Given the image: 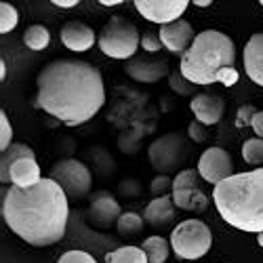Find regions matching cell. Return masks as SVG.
Here are the masks:
<instances>
[{
    "label": "cell",
    "instance_id": "obj_1",
    "mask_svg": "<svg viewBox=\"0 0 263 263\" xmlns=\"http://www.w3.org/2000/svg\"><path fill=\"white\" fill-rule=\"evenodd\" d=\"M103 103V76L89 61L55 59L36 76L34 105L65 126H78L93 120Z\"/></svg>",
    "mask_w": 263,
    "mask_h": 263
},
{
    "label": "cell",
    "instance_id": "obj_2",
    "mask_svg": "<svg viewBox=\"0 0 263 263\" xmlns=\"http://www.w3.org/2000/svg\"><path fill=\"white\" fill-rule=\"evenodd\" d=\"M3 219L7 228L32 247H51L65 236L70 219V198L51 177L30 190L11 185L3 196Z\"/></svg>",
    "mask_w": 263,
    "mask_h": 263
},
{
    "label": "cell",
    "instance_id": "obj_3",
    "mask_svg": "<svg viewBox=\"0 0 263 263\" xmlns=\"http://www.w3.org/2000/svg\"><path fill=\"white\" fill-rule=\"evenodd\" d=\"M181 74L196 86L221 82L234 86L238 82L236 45L219 30H204L196 34L192 47L181 55Z\"/></svg>",
    "mask_w": 263,
    "mask_h": 263
},
{
    "label": "cell",
    "instance_id": "obj_4",
    "mask_svg": "<svg viewBox=\"0 0 263 263\" xmlns=\"http://www.w3.org/2000/svg\"><path fill=\"white\" fill-rule=\"evenodd\" d=\"M221 219L247 234H263V166L236 173L213 190Z\"/></svg>",
    "mask_w": 263,
    "mask_h": 263
},
{
    "label": "cell",
    "instance_id": "obj_5",
    "mask_svg": "<svg viewBox=\"0 0 263 263\" xmlns=\"http://www.w3.org/2000/svg\"><path fill=\"white\" fill-rule=\"evenodd\" d=\"M97 45L103 55L112 59H133L141 45V38L133 21L122 15H114L101 28L97 36Z\"/></svg>",
    "mask_w": 263,
    "mask_h": 263
},
{
    "label": "cell",
    "instance_id": "obj_6",
    "mask_svg": "<svg viewBox=\"0 0 263 263\" xmlns=\"http://www.w3.org/2000/svg\"><path fill=\"white\" fill-rule=\"evenodd\" d=\"M213 247V234L200 219H185L171 232V249L183 261L204 257Z\"/></svg>",
    "mask_w": 263,
    "mask_h": 263
},
{
    "label": "cell",
    "instance_id": "obj_7",
    "mask_svg": "<svg viewBox=\"0 0 263 263\" xmlns=\"http://www.w3.org/2000/svg\"><path fill=\"white\" fill-rule=\"evenodd\" d=\"M190 154V141L181 133H166L149 143L147 156L152 168H156L160 175L177 171Z\"/></svg>",
    "mask_w": 263,
    "mask_h": 263
},
{
    "label": "cell",
    "instance_id": "obj_8",
    "mask_svg": "<svg viewBox=\"0 0 263 263\" xmlns=\"http://www.w3.org/2000/svg\"><path fill=\"white\" fill-rule=\"evenodd\" d=\"M49 177L55 183H59L65 196L72 200H82L84 196H89L93 187V177L89 166L74 158H63L55 162L49 171Z\"/></svg>",
    "mask_w": 263,
    "mask_h": 263
},
{
    "label": "cell",
    "instance_id": "obj_9",
    "mask_svg": "<svg viewBox=\"0 0 263 263\" xmlns=\"http://www.w3.org/2000/svg\"><path fill=\"white\" fill-rule=\"evenodd\" d=\"M200 173L198 168H183L177 173L173 181V202L181 211H194L204 213L211 204V198L198 185Z\"/></svg>",
    "mask_w": 263,
    "mask_h": 263
},
{
    "label": "cell",
    "instance_id": "obj_10",
    "mask_svg": "<svg viewBox=\"0 0 263 263\" xmlns=\"http://www.w3.org/2000/svg\"><path fill=\"white\" fill-rule=\"evenodd\" d=\"M198 173L202 181L215 187L219 183H223L226 179H230L232 175H236L230 152H226L223 147H206L198 160Z\"/></svg>",
    "mask_w": 263,
    "mask_h": 263
},
{
    "label": "cell",
    "instance_id": "obj_11",
    "mask_svg": "<svg viewBox=\"0 0 263 263\" xmlns=\"http://www.w3.org/2000/svg\"><path fill=\"white\" fill-rule=\"evenodd\" d=\"M187 7V0H135V9L139 15L158 26L179 21Z\"/></svg>",
    "mask_w": 263,
    "mask_h": 263
},
{
    "label": "cell",
    "instance_id": "obj_12",
    "mask_svg": "<svg viewBox=\"0 0 263 263\" xmlns=\"http://www.w3.org/2000/svg\"><path fill=\"white\" fill-rule=\"evenodd\" d=\"M158 36H160V42H162V47L166 51L179 53V55H183L192 47V42L196 38L192 24H190V21H185V19H179V21H173V24L160 26Z\"/></svg>",
    "mask_w": 263,
    "mask_h": 263
},
{
    "label": "cell",
    "instance_id": "obj_13",
    "mask_svg": "<svg viewBox=\"0 0 263 263\" xmlns=\"http://www.w3.org/2000/svg\"><path fill=\"white\" fill-rule=\"evenodd\" d=\"M120 219V204L114 196L107 192H97L91 196V209H89V221L97 230H107L112 223H118Z\"/></svg>",
    "mask_w": 263,
    "mask_h": 263
},
{
    "label": "cell",
    "instance_id": "obj_14",
    "mask_svg": "<svg viewBox=\"0 0 263 263\" xmlns=\"http://www.w3.org/2000/svg\"><path fill=\"white\" fill-rule=\"evenodd\" d=\"M192 114L196 120L202 122L204 126H213L226 114V101L221 95H213V93H198L194 95L190 101Z\"/></svg>",
    "mask_w": 263,
    "mask_h": 263
},
{
    "label": "cell",
    "instance_id": "obj_15",
    "mask_svg": "<svg viewBox=\"0 0 263 263\" xmlns=\"http://www.w3.org/2000/svg\"><path fill=\"white\" fill-rule=\"evenodd\" d=\"M124 70H126V74L133 80L145 82V84H152V82H158L162 78H168V74H171L166 61H162V59H143V57L128 59L126 65H124Z\"/></svg>",
    "mask_w": 263,
    "mask_h": 263
},
{
    "label": "cell",
    "instance_id": "obj_16",
    "mask_svg": "<svg viewBox=\"0 0 263 263\" xmlns=\"http://www.w3.org/2000/svg\"><path fill=\"white\" fill-rule=\"evenodd\" d=\"M61 42L65 49L74 53H84L97 42V36L91 26L82 24V21H70L61 28Z\"/></svg>",
    "mask_w": 263,
    "mask_h": 263
},
{
    "label": "cell",
    "instance_id": "obj_17",
    "mask_svg": "<svg viewBox=\"0 0 263 263\" xmlns=\"http://www.w3.org/2000/svg\"><path fill=\"white\" fill-rule=\"evenodd\" d=\"M242 59H245V72L247 76L263 86V32L259 34H253L245 47V53H242Z\"/></svg>",
    "mask_w": 263,
    "mask_h": 263
},
{
    "label": "cell",
    "instance_id": "obj_18",
    "mask_svg": "<svg viewBox=\"0 0 263 263\" xmlns=\"http://www.w3.org/2000/svg\"><path fill=\"white\" fill-rule=\"evenodd\" d=\"M177 206H175L173 198L171 196H160V198H154L143 211V219L145 223L154 226V228H164L168 223H173L175 215H177V211H175Z\"/></svg>",
    "mask_w": 263,
    "mask_h": 263
},
{
    "label": "cell",
    "instance_id": "obj_19",
    "mask_svg": "<svg viewBox=\"0 0 263 263\" xmlns=\"http://www.w3.org/2000/svg\"><path fill=\"white\" fill-rule=\"evenodd\" d=\"M42 181L40 177V166L36 158H21L11 166V185L30 190Z\"/></svg>",
    "mask_w": 263,
    "mask_h": 263
},
{
    "label": "cell",
    "instance_id": "obj_20",
    "mask_svg": "<svg viewBox=\"0 0 263 263\" xmlns=\"http://www.w3.org/2000/svg\"><path fill=\"white\" fill-rule=\"evenodd\" d=\"M21 158H36L34 149L26 143H13L0 158V181L11 183V166Z\"/></svg>",
    "mask_w": 263,
    "mask_h": 263
},
{
    "label": "cell",
    "instance_id": "obj_21",
    "mask_svg": "<svg viewBox=\"0 0 263 263\" xmlns=\"http://www.w3.org/2000/svg\"><path fill=\"white\" fill-rule=\"evenodd\" d=\"M141 249L147 255L149 263H166V259L171 255V240H166L162 236H149L143 240Z\"/></svg>",
    "mask_w": 263,
    "mask_h": 263
},
{
    "label": "cell",
    "instance_id": "obj_22",
    "mask_svg": "<svg viewBox=\"0 0 263 263\" xmlns=\"http://www.w3.org/2000/svg\"><path fill=\"white\" fill-rule=\"evenodd\" d=\"M105 263H149L141 247H120L105 255Z\"/></svg>",
    "mask_w": 263,
    "mask_h": 263
},
{
    "label": "cell",
    "instance_id": "obj_23",
    "mask_svg": "<svg viewBox=\"0 0 263 263\" xmlns=\"http://www.w3.org/2000/svg\"><path fill=\"white\" fill-rule=\"evenodd\" d=\"M51 42V34L42 24H34L24 32V45L30 51H45Z\"/></svg>",
    "mask_w": 263,
    "mask_h": 263
},
{
    "label": "cell",
    "instance_id": "obj_24",
    "mask_svg": "<svg viewBox=\"0 0 263 263\" xmlns=\"http://www.w3.org/2000/svg\"><path fill=\"white\" fill-rule=\"evenodd\" d=\"M145 226V219L137 213H122L118 223H116V230L120 236H126V238H133L137 236Z\"/></svg>",
    "mask_w": 263,
    "mask_h": 263
},
{
    "label": "cell",
    "instance_id": "obj_25",
    "mask_svg": "<svg viewBox=\"0 0 263 263\" xmlns=\"http://www.w3.org/2000/svg\"><path fill=\"white\" fill-rule=\"evenodd\" d=\"M242 158L247 164L255 168L263 164V139L261 137H251L242 143Z\"/></svg>",
    "mask_w": 263,
    "mask_h": 263
},
{
    "label": "cell",
    "instance_id": "obj_26",
    "mask_svg": "<svg viewBox=\"0 0 263 263\" xmlns=\"http://www.w3.org/2000/svg\"><path fill=\"white\" fill-rule=\"evenodd\" d=\"M166 80H168L171 91H173V93H177V95H181V97H192L194 93H198V91H196L198 86L192 84V82L181 74V70H173V72L168 74Z\"/></svg>",
    "mask_w": 263,
    "mask_h": 263
},
{
    "label": "cell",
    "instance_id": "obj_27",
    "mask_svg": "<svg viewBox=\"0 0 263 263\" xmlns=\"http://www.w3.org/2000/svg\"><path fill=\"white\" fill-rule=\"evenodd\" d=\"M19 13L11 3H0V34H9L15 30Z\"/></svg>",
    "mask_w": 263,
    "mask_h": 263
},
{
    "label": "cell",
    "instance_id": "obj_28",
    "mask_svg": "<svg viewBox=\"0 0 263 263\" xmlns=\"http://www.w3.org/2000/svg\"><path fill=\"white\" fill-rule=\"evenodd\" d=\"M13 145V128H11V122H9V116L5 114V109L0 112V152H5Z\"/></svg>",
    "mask_w": 263,
    "mask_h": 263
},
{
    "label": "cell",
    "instance_id": "obj_29",
    "mask_svg": "<svg viewBox=\"0 0 263 263\" xmlns=\"http://www.w3.org/2000/svg\"><path fill=\"white\" fill-rule=\"evenodd\" d=\"M173 181L175 179L166 177V175H158V177L152 179L149 190H152V194H158L156 198H160V196H168V192H173Z\"/></svg>",
    "mask_w": 263,
    "mask_h": 263
},
{
    "label": "cell",
    "instance_id": "obj_30",
    "mask_svg": "<svg viewBox=\"0 0 263 263\" xmlns=\"http://www.w3.org/2000/svg\"><path fill=\"white\" fill-rule=\"evenodd\" d=\"M57 263H97L93 255L84 253V251H68L59 257Z\"/></svg>",
    "mask_w": 263,
    "mask_h": 263
},
{
    "label": "cell",
    "instance_id": "obj_31",
    "mask_svg": "<svg viewBox=\"0 0 263 263\" xmlns=\"http://www.w3.org/2000/svg\"><path fill=\"white\" fill-rule=\"evenodd\" d=\"M255 114H257V109H255L253 105H240V107H238V114H236V126H238V128L251 126V120H253Z\"/></svg>",
    "mask_w": 263,
    "mask_h": 263
},
{
    "label": "cell",
    "instance_id": "obj_32",
    "mask_svg": "<svg viewBox=\"0 0 263 263\" xmlns=\"http://www.w3.org/2000/svg\"><path fill=\"white\" fill-rule=\"evenodd\" d=\"M141 49L147 51V53H156L162 49V42H160V36L154 34V32H145L141 34Z\"/></svg>",
    "mask_w": 263,
    "mask_h": 263
},
{
    "label": "cell",
    "instance_id": "obj_33",
    "mask_svg": "<svg viewBox=\"0 0 263 263\" xmlns=\"http://www.w3.org/2000/svg\"><path fill=\"white\" fill-rule=\"evenodd\" d=\"M187 137H190V141H194V143L206 141V126H204L202 122H198V120L190 122V126H187Z\"/></svg>",
    "mask_w": 263,
    "mask_h": 263
},
{
    "label": "cell",
    "instance_id": "obj_34",
    "mask_svg": "<svg viewBox=\"0 0 263 263\" xmlns=\"http://www.w3.org/2000/svg\"><path fill=\"white\" fill-rule=\"evenodd\" d=\"M251 128L255 130V137H261V139H263V109L253 116V120H251Z\"/></svg>",
    "mask_w": 263,
    "mask_h": 263
},
{
    "label": "cell",
    "instance_id": "obj_35",
    "mask_svg": "<svg viewBox=\"0 0 263 263\" xmlns=\"http://www.w3.org/2000/svg\"><path fill=\"white\" fill-rule=\"evenodd\" d=\"M55 7H61V9H72L78 5V0H53Z\"/></svg>",
    "mask_w": 263,
    "mask_h": 263
},
{
    "label": "cell",
    "instance_id": "obj_36",
    "mask_svg": "<svg viewBox=\"0 0 263 263\" xmlns=\"http://www.w3.org/2000/svg\"><path fill=\"white\" fill-rule=\"evenodd\" d=\"M101 5L103 7H118V5H122V0H101Z\"/></svg>",
    "mask_w": 263,
    "mask_h": 263
},
{
    "label": "cell",
    "instance_id": "obj_37",
    "mask_svg": "<svg viewBox=\"0 0 263 263\" xmlns=\"http://www.w3.org/2000/svg\"><path fill=\"white\" fill-rule=\"evenodd\" d=\"M5 78H7V65H5V61L0 63V80L5 82Z\"/></svg>",
    "mask_w": 263,
    "mask_h": 263
},
{
    "label": "cell",
    "instance_id": "obj_38",
    "mask_svg": "<svg viewBox=\"0 0 263 263\" xmlns=\"http://www.w3.org/2000/svg\"><path fill=\"white\" fill-rule=\"evenodd\" d=\"M196 5H198V7H209L211 0H196Z\"/></svg>",
    "mask_w": 263,
    "mask_h": 263
},
{
    "label": "cell",
    "instance_id": "obj_39",
    "mask_svg": "<svg viewBox=\"0 0 263 263\" xmlns=\"http://www.w3.org/2000/svg\"><path fill=\"white\" fill-rule=\"evenodd\" d=\"M257 245L263 249V234H257Z\"/></svg>",
    "mask_w": 263,
    "mask_h": 263
},
{
    "label": "cell",
    "instance_id": "obj_40",
    "mask_svg": "<svg viewBox=\"0 0 263 263\" xmlns=\"http://www.w3.org/2000/svg\"><path fill=\"white\" fill-rule=\"evenodd\" d=\"M261 7H263V0H261Z\"/></svg>",
    "mask_w": 263,
    "mask_h": 263
}]
</instances>
